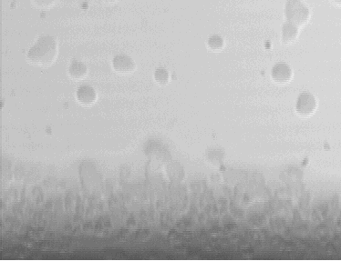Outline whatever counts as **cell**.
I'll list each match as a JSON object with an SVG mask.
<instances>
[{"instance_id":"5b68a950","label":"cell","mask_w":341,"mask_h":261,"mask_svg":"<svg viewBox=\"0 0 341 261\" xmlns=\"http://www.w3.org/2000/svg\"><path fill=\"white\" fill-rule=\"evenodd\" d=\"M87 72H88V69L85 64L78 60H73L68 69L69 76L73 79H81L85 78Z\"/></svg>"},{"instance_id":"9c48e42d","label":"cell","mask_w":341,"mask_h":261,"mask_svg":"<svg viewBox=\"0 0 341 261\" xmlns=\"http://www.w3.org/2000/svg\"><path fill=\"white\" fill-rule=\"evenodd\" d=\"M153 78H154V80L156 81L157 83H159L161 85H164L169 80L168 71L166 70L165 69H163V68H159L154 72Z\"/></svg>"},{"instance_id":"277c9868","label":"cell","mask_w":341,"mask_h":261,"mask_svg":"<svg viewBox=\"0 0 341 261\" xmlns=\"http://www.w3.org/2000/svg\"><path fill=\"white\" fill-rule=\"evenodd\" d=\"M76 99L82 105H93L97 100V93L93 87L82 85L78 87L76 91Z\"/></svg>"},{"instance_id":"8992f818","label":"cell","mask_w":341,"mask_h":261,"mask_svg":"<svg viewBox=\"0 0 341 261\" xmlns=\"http://www.w3.org/2000/svg\"><path fill=\"white\" fill-rule=\"evenodd\" d=\"M272 76L277 81L285 82L291 77V70L285 64H277L272 70Z\"/></svg>"},{"instance_id":"8fae6325","label":"cell","mask_w":341,"mask_h":261,"mask_svg":"<svg viewBox=\"0 0 341 261\" xmlns=\"http://www.w3.org/2000/svg\"><path fill=\"white\" fill-rule=\"evenodd\" d=\"M36 7L38 8H48L50 7L56 0H31Z\"/></svg>"},{"instance_id":"4fadbf2b","label":"cell","mask_w":341,"mask_h":261,"mask_svg":"<svg viewBox=\"0 0 341 261\" xmlns=\"http://www.w3.org/2000/svg\"><path fill=\"white\" fill-rule=\"evenodd\" d=\"M108 3H114V2H116L117 0H105Z\"/></svg>"},{"instance_id":"52a82bcc","label":"cell","mask_w":341,"mask_h":261,"mask_svg":"<svg viewBox=\"0 0 341 261\" xmlns=\"http://www.w3.org/2000/svg\"><path fill=\"white\" fill-rule=\"evenodd\" d=\"M302 109V112L308 113L314 110L316 106V100L310 94H303L299 99V107Z\"/></svg>"},{"instance_id":"3957f363","label":"cell","mask_w":341,"mask_h":261,"mask_svg":"<svg viewBox=\"0 0 341 261\" xmlns=\"http://www.w3.org/2000/svg\"><path fill=\"white\" fill-rule=\"evenodd\" d=\"M112 65L115 72L123 75L131 74L134 72L136 69L135 62L133 61V59L123 54L115 56L112 61Z\"/></svg>"},{"instance_id":"30bf717a","label":"cell","mask_w":341,"mask_h":261,"mask_svg":"<svg viewBox=\"0 0 341 261\" xmlns=\"http://www.w3.org/2000/svg\"><path fill=\"white\" fill-rule=\"evenodd\" d=\"M207 45L212 50H219L224 45V40L220 35H211L207 40Z\"/></svg>"},{"instance_id":"ba28073f","label":"cell","mask_w":341,"mask_h":261,"mask_svg":"<svg viewBox=\"0 0 341 261\" xmlns=\"http://www.w3.org/2000/svg\"><path fill=\"white\" fill-rule=\"evenodd\" d=\"M298 35V29L291 22L284 24L282 29V37L284 42H289Z\"/></svg>"},{"instance_id":"6da1fadb","label":"cell","mask_w":341,"mask_h":261,"mask_svg":"<svg viewBox=\"0 0 341 261\" xmlns=\"http://www.w3.org/2000/svg\"><path fill=\"white\" fill-rule=\"evenodd\" d=\"M57 54L56 39L51 35H41L29 48L27 58L30 63L36 66L48 67L54 62Z\"/></svg>"},{"instance_id":"7a4b0ae2","label":"cell","mask_w":341,"mask_h":261,"mask_svg":"<svg viewBox=\"0 0 341 261\" xmlns=\"http://www.w3.org/2000/svg\"><path fill=\"white\" fill-rule=\"evenodd\" d=\"M285 16L289 22L301 25L307 20L309 11L300 0H288L285 4Z\"/></svg>"},{"instance_id":"7c38bea8","label":"cell","mask_w":341,"mask_h":261,"mask_svg":"<svg viewBox=\"0 0 341 261\" xmlns=\"http://www.w3.org/2000/svg\"><path fill=\"white\" fill-rule=\"evenodd\" d=\"M334 1L335 3H337V4H339V5H341V0H333Z\"/></svg>"}]
</instances>
